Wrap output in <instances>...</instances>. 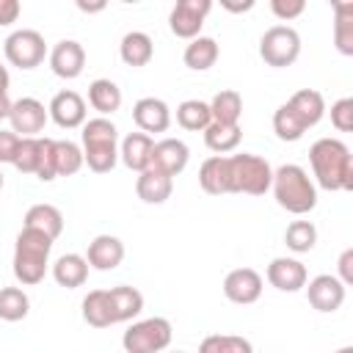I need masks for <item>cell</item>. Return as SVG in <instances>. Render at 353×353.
I'll return each instance as SVG.
<instances>
[{
    "mask_svg": "<svg viewBox=\"0 0 353 353\" xmlns=\"http://www.w3.org/2000/svg\"><path fill=\"white\" fill-rule=\"evenodd\" d=\"M309 163L323 190L353 188V157H350V149L339 138H317L309 149Z\"/></svg>",
    "mask_w": 353,
    "mask_h": 353,
    "instance_id": "obj_1",
    "label": "cell"
},
{
    "mask_svg": "<svg viewBox=\"0 0 353 353\" xmlns=\"http://www.w3.org/2000/svg\"><path fill=\"white\" fill-rule=\"evenodd\" d=\"M270 188H273V196H276L279 207L292 212V215H306V212H312L317 207V185L295 163L279 165L273 171Z\"/></svg>",
    "mask_w": 353,
    "mask_h": 353,
    "instance_id": "obj_2",
    "label": "cell"
},
{
    "mask_svg": "<svg viewBox=\"0 0 353 353\" xmlns=\"http://www.w3.org/2000/svg\"><path fill=\"white\" fill-rule=\"evenodd\" d=\"M52 243L55 240H50L44 232L22 226V232L17 234V243H14V276L19 284L33 287L44 279V273L50 268Z\"/></svg>",
    "mask_w": 353,
    "mask_h": 353,
    "instance_id": "obj_3",
    "label": "cell"
},
{
    "mask_svg": "<svg viewBox=\"0 0 353 353\" xmlns=\"http://www.w3.org/2000/svg\"><path fill=\"white\" fill-rule=\"evenodd\" d=\"M83 163L94 174H108L119 163V130L110 119L97 116L83 124Z\"/></svg>",
    "mask_w": 353,
    "mask_h": 353,
    "instance_id": "obj_4",
    "label": "cell"
},
{
    "mask_svg": "<svg viewBox=\"0 0 353 353\" xmlns=\"http://www.w3.org/2000/svg\"><path fill=\"white\" fill-rule=\"evenodd\" d=\"M273 182V168L265 157L251 152L229 154V193L265 196Z\"/></svg>",
    "mask_w": 353,
    "mask_h": 353,
    "instance_id": "obj_5",
    "label": "cell"
},
{
    "mask_svg": "<svg viewBox=\"0 0 353 353\" xmlns=\"http://www.w3.org/2000/svg\"><path fill=\"white\" fill-rule=\"evenodd\" d=\"M171 336L174 328L165 317H146L124 331L121 345L127 353H163L171 345Z\"/></svg>",
    "mask_w": 353,
    "mask_h": 353,
    "instance_id": "obj_6",
    "label": "cell"
},
{
    "mask_svg": "<svg viewBox=\"0 0 353 353\" xmlns=\"http://www.w3.org/2000/svg\"><path fill=\"white\" fill-rule=\"evenodd\" d=\"M259 55L268 66L273 69H284L292 66L301 55V36L295 28L290 25H273L262 33L259 39Z\"/></svg>",
    "mask_w": 353,
    "mask_h": 353,
    "instance_id": "obj_7",
    "label": "cell"
},
{
    "mask_svg": "<svg viewBox=\"0 0 353 353\" xmlns=\"http://www.w3.org/2000/svg\"><path fill=\"white\" fill-rule=\"evenodd\" d=\"M6 61L11 66H19V69H36L44 58H47V44H44V36L39 30H30V28H22V30H14L8 39H6Z\"/></svg>",
    "mask_w": 353,
    "mask_h": 353,
    "instance_id": "obj_8",
    "label": "cell"
},
{
    "mask_svg": "<svg viewBox=\"0 0 353 353\" xmlns=\"http://www.w3.org/2000/svg\"><path fill=\"white\" fill-rule=\"evenodd\" d=\"M212 11V3L210 0H179L171 14H168V28L176 39H188L193 41L199 33H201V25H204V17Z\"/></svg>",
    "mask_w": 353,
    "mask_h": 353,
    "instance_id": "obj_9",
    "label": "cell"
},
{
    "mask_svg": "<svg viewBox=\"0 0 353 353\" xmlns=\"http://www.w3.org/2000/svg\"><path fill=\"white\" fill-rule=\"evenodd\" d=\"M50 113L47 108L36 99V97H22L11 105V113H8V121H11V130L19 135V138H39V132L44 130Z\"/></svg>",
    "mask_w": 353,
    "mask_h": 353,
    "instance_id": "obj_10",
    "label": "cell"
},
{
    "mask_svg": "<svg viewBox=\"0 0 353 353\" xmlns=\"http://www.w3.org/2000/svg\"><path fill=\"white\" fill-rule=\"evenodd\" d=\"M47 113L61 130H77L85 124V99L77 91L63 88L50 99Z\"/></svg>",
    "mask_w": 353,
    "mask_h": 353,
    "instance_id": "obj_11",
    "label": "cell"
},
{
    "mask_svg": "<svg viewBox=\"0 0 353 353\" xmlns=\"http://www.w3.org/2000/svg\"><path fill=\"white\" fill-rule=\"evenodd\" d=\"M262 287H265V281H262V276L254 268H234L223 279V295L232 303H240V306L259 301Z\"/></svg>",
    "mask_w": 353,
    "mask_h": 353,
    "instance_id": "obj_12",
    "label": "cell"
},
{
    "mask_svg": "<svg viewBox=\"0 0 353 353\" xmlns=\"http://www.w3.org/2000/svg\"><path fill=\"white\" fill-rule=\"evenodd\" d=\"M306 298H309L312 309H317L323 314L336 312L345 303V284L331 273H320L312 281H306Z\"/></svg>",
    "mask_w": 353,
    "mask_h": 353,
    "instance_id": "obj_13",
    "label": "cell"
},
{
    "mask_svg": "<svg viewBox=\"0 0 353 353\" xmlns=\"http://www.w3.org/2000/svg\"><path fill=\"white\" fill-rule=\"evenodd\" d=\"M265 279L281 290V292H298L306 287L309 281V273H306V265L301 259H292V256H276L270 259L268 270H265Z\"/></svg>",
    "mask_w": 353,
    "mask_h": 353,
    "instance_id": "obj_14",
    "label": "cell"
},
{
    "mask_svg": "<svg viewBox=\"0 0 353 353\" xmlns=\"http://www.w3.org/2000/svg\"><path fill=\"white\" fill-rule=\"evenodd\" d=\"M47 58H50L52 74H58V77H63V80H74V77H80L83 69H85V50H83V44L74 41V39L58 41V44L50 50Z\"/></svg>",
    "mask_w": 353,
    "mask_h": 353,
    "instance_id": "obj_15",
    "label": "cell"
},
{
    "mask_svg": "<svg viewBox=\"0 0 353 353\" xmlns=\"http://www.w3.org/2000/svg\"><path fill=\"white\" fill-rule=\"evenodd\" d=\"M188 160H190V149H188L185 141H179V138H163L152 149V165L149 168H157V171H163L165 176L174 179L176 174L185 171Z\"/></svg>",
    "mask_w": 353,
    "mask_h": 353,
    "instance_id": "obj_16",
    "label": "cell"
},
{
    "mask_svg": "<svg viewBox=\"0 0 353 353\" xmlns=\"http://www.w3.org/2000/svg\"><path fill=\"white\" fill-rule=\"evenodd\" d=\"M132 121L141 132H165L171 127V108L157 97H143L132 105Z\"/></svg>",
    "mask_w": 353,
    "mask_h": 353,
    "instance_id": "obj_17",
    "label": "cell"
},
{
    "mask_svg": "<svg viewBox=\"0 0 353 353\" xmlns=\"http://www.w3.org/2000/svg\"><path fill=\"white\" fill-rule=\"evenodd\" d=\"M124 259V243L113 234H97L91 243H88V254H85V262L88 268L94 270H113L119 268Z\"/></svg>",
    "mask_w": 353,
    "mask_h": 353,
    "instance_id": "obj_18",
    "label": "cell"
},
{
    "mask_svg": "<svg viewBox=\"0 0 353 353\" xmlns=\"http://www.w3.org/2000/svg\"><path fill=\"white\" fill-rule=\"evenodd\" d=\"M152 149H154L152 135H146V132H130L121 141V146H119V157H121V163L130 171H138L141 174V171H146L152 165Z\"/></svg>",
    "mask_w": 353,
    "mask_h": 353,
    "instance_id": "obj_19",
    "label": "cell"
},
{
    "mask_svg": "<svg viewBox=\"0 0 353 353\" xmlns=\"http://www.w3.org/2000/svg\"><path fill=\"white\" fill-rule=\"evenodd\" d=\"M171 190H174V179L165 176L157 168H146L135 179V193L146 204H163V201H168L171 199Z\"/></svg>",
    "mask_w": 353,
    "mask_h": 353,
    "instance_id": "obj_20",
    "label": "cell"
},
{
    "mask_svg": "<svg viewBox=\"0 0 353 353\" xmlns=\"http://www.w3.org/2000/svg\"><path fill=\"white\" fill-rule=\"evenodd\" d=\"M199 185L210 196L229 193V157H223V154L207 157L199 168Z\"/></svg>",
    "mask_w": 353,
    "mask_h": 353,
    "instance_id": "obj_21",
    "label": "cell"
},
{
    "mask_svg": "<svg viewBox=\"0 0 353 353\" xmlns=\"http://www.w3.org/2000/svg\"><path fill=\"white\" fill-rule=\"evenodd\" d=\"M108 298H110L113 323H127V320H132V317H138L143 312V295L135 287H127V284L110 287Z\"/></svg>",
    "mask_w": 353,
    "mask_h": 353,
    "instance_id": "obj_22",
    "label": "cell"
},
{
    "mask_svg": "<svg viewBox=\"0 0 353 353\" xmlns=\"http://www.w3.org/2000/svg\"><path fill=\"white\" fill-rule=\"evenodd\" d=\"M52 279L66 287V290H74V287H83L85 279H88V262L85 256L80 254H63L52 262Z\"/></svg>",
    "mask_w": 353,
    "mask_h": 353,
    "instance_id": "obj_23",
    "label": "cell"
},
{
    "mask_svg": "<svg viewBox=\"0 0 353 353\" xmlns=\"http://www.w3.org/2000/svg\"><path fill=\"white\" fill-rule=\"evenodd\" d=\"M119 55H121V61L127 66L138 69V66H146L152 61L154 44H152V39L143 30H130V33H124V39L119 44Z\"/></svg>",
    "mask_w": 353,
    "mask_h": 353,
    "instance_id": "obj_24",
    "label": "cell"
},
{
    "mask_svg": "<svg viewBox=\"0 0 353 353\" xmlns=\"http://www.w3.org/2000/svg\"><path fill=\"white\" fill-rule=\"evenodd\" d=\"M287 105L301 116V121L306 124V130L314 127V124L325 116V99H323V94L314 91V88H301V91H295V94L287 99Z\"/></svg>",
    "mask_w": 353,
    "mask_h": 353,
    "instance_id": "obj_25",
    "label": "cell"
},
{
    "mask_svg": "<svg viewBox=\"0 0 353 353\" xmlns=\"http://www.w3.org/2000/svg\"><path fill=\"white\" fill-rule=\"evenodd\" d=\"M25 229H36V232H44L50 240H55L61 232H63V215L58 207L52 204H33L28 212H25Z\"/></svg>",
    "mask_w": 353,
    "mask_h": 353,
    "instance_id": "obj_26",
    "label": "cell"
},
{
    "mask_svg": "<svg viewBox=\"0 0 353 353\" xmlns=\"http://www.w3.org/2000/svg\"><path fill=\"white\" fill-rule=\"evenodd\" d=\"M218 55H221V50H218V41H215V39H210V36H196V39L185 47L182 61H185V66L193 69V72H207L210 66H215Z\"/></svg>",
    "mask_w": 353,
    "mask_h": 353,
    "instance_id": "obj_27",
    "label": "cell"
},
{
    "mask_svg": "<svg viewBox=\"0 0 353 353\" xmlns=\"http://www.w3.org/2000/svg\"><path fill=\"white\" fill-rule=\"evenodd\" d=\"M88 105L94 110H99V116H113L119 108H121V88L108 80V77H99L88 85Z\"/></svg>",
    "mask_w": 353,
    "mask_h": 353,
    "instance_id": "obj_28",
    "label": "cell"
},
{
    "mask_svg": "<svg viewBox=\"0 0 353 353\" xmlns=\"http://www.w3.org/2000/svg\"><path fill=\"white\" fill-rule=\"evenodd\" d=\"M210 105V116L215 124H240V116H243V97L234 91V88H223L212 97Z\"/></svg>",
    "mask_w": 353,
    "mask_h": 353,
    "instance_id": "obj_29",
    "label": "cell"
},
{
    "mask_svg": "<svg viewBox=\"0 0 353 353\" xmlns=\"http://www.w3.org/2000/svg\"><path fill=\"white\" fill-rule=\"evenodd\" d=\"M240 138H243L240 124H215V121H210V127L204 130L207 149L215 152V154H223V157L240 146Z\"/></svg>",
    "mask_w": 353,
    "mask_h": 353,
    "instance_id": "obj_30",
    "label": "cell"
},
{
    "mask_svg": "<svg viewBox=\"0 0 353 353\" xmlns=\"http://www.w3.org/2000/svg\"><path fill=\"white\" fill-rule=\"evenodd\" d=\"M83 320L94 328H108L113 325V312H110V298L108 290H91L83 298Z\"/></svg>",
    "mask_w": 353,
    "mask_h": 353,
    "instance_id": "obj_31",
    "label": "cell"
},
{
    "mask_svg": "<svg viewBox=\"0 0 353 353\" xmlns=\"http://www.w3.org/2000/svg\"><path fill=\"white\" fill-rule=\"evenodd\" d=\"M212 116H210V105L201 99H185L176 108V124L188 132H204L210 127Z\"/></svg>",
    "mask_w": 353,
    "mask_h": 353,
    "instance_id": "obj_32",
    "label": "cell"
},
{
    "mask_svg": "<svg viewBox=\"0 0 353 353\" xmlns=\"http://www.w3.org/2000/svg\"><path fill=\"white\" fill-rule=\"evenodd\" d=\"M30 312V298L22 287H0V320L19 323Z\"/></svg>",
    "mask_w": 353,
    "mask_h": 353,
    "instance_id": "obj_33",
    "label": "cell"
},
{
    "mask_svg": "<svg viewBox=\"0 0 353 353\" xmlns=\"http://www.w3.org/2000/svg\"><path fill=\"white\" fill-rule=\"evenodd\" d=\"M334 44L342 55H353V3H334Z\"/></svg>",
    "mask_w": 353,
    "mask_h": 353,
    "instance_id": "obj_34",
    "label": "cell"
},
{
    "mask_svg": "<svg viewBox=\"0 0 353 353\" xmlns=\"http://www.w3.org/2000/svg\"><path fill=\"white\" fill-rule=\"evenodd\" d=\"M273 132H276V138L279 141H287V143H292V141H301L303 138V132H306V124L301 121V116L284 102V105H279L276 108V113H273Z\"/></svg>",
    "mask_w": 353,
    "mask_h": 353,
    "instance_id": "obj_35",
    "label": "cell"
},
{
    "mask_svg": "<svg viewBox=\"0 0 353 353\" xmlns=\"http://www.w3.org/2000/svg\"><path fill=\"white\" fill-rule=\"evenodd\" d=\"M199 353H254V345L237 334H210L201 339Z\"/></svg>",
    "mask_w": 353,
    "mask_h": 353,
    "instance_id": "obj_36",
    "label": "cell"
},
{
    "mask_svg": "<svg viewBox=\"0 0 353 353\" xmlns=\"http://www.w3.org/2000/svg\"><path fill=\"white\" fill-rule=\"evenodd\" d=\"M83 149L74 141H55V174L72 176L83 168Z\"/></svg>",
    "mask_w": 353,
    "mask_h": 353,
    "instance_id": "obj_37",
    "label": "cell"
},
{
    "mask_svg": "<svg viewBox=\"0 0 353 353\" xmlns=\"http://www.w3.org/2000/svg\"><path fill=\"white\" fill-rule=\"evenodd\" d=\"M284 243H287V248L295 251V254L312 251L314 243H317V229H314V223H312V221H292V223L287 226V232H284Z\"/></svg>",
    "mask_w": 353,
    "mask_h": 353,
    "instance_id": "obj_38",
    "label": "cell"
},
{
    "mask_svg": "<svg viewBox=\"0 0 353 353\" xmlns=\"http://www.w3.org/2000/svg\"><path fill=\"white\" fill-rule=\"evenodd\" d=\"M39 157H41V138H22L19 141V152L14 160V168L22 174H33L39 168Z\"/></svg>",
    "mask_w": 353,
    "mask_h": 353,
    "instance_id": "obj_39",
    "label": "cell"
},
{
    "mask_svg": "<svg viewBox=\"0 0 353 353\" xmlns=\"http://www.w3.org/2000/svg\"><path fill=\"white\" fill-rule=\"evenodd\" d=\"M36 176L41 182H52L55 174V138H41V157H39V168Z\"/></svg>",
    "mask_w": 353,
    "mask_h": 353,
    "instance_id": "obj_40",
    "label": "cell"
},
{
    "mask_svg": "<svg viewBox=\"0 0 353 353\" xmlns=\"http://www.w3.org/2000/svg\"><path fill=\"white\" fill-rule=\"evenodd\" d=\"M331 124L339 132H350L353 130V97H342L331 105Z\"/></svg>",
    "mask_w": 353,
    "mask_h": 353,
    "instance_id": "obj_41",
    "label": "cell"
},
{
    "mask_svg": "<svg viewBox=\"0 0 353 353\" xmlns=\"http://www.w3.org/2000/svg\"><path fill=\"white\" fill-rule=\"evenodd\" d=\"M270 11L281 22H290V19H295V17H301L306 11V3L303 0H270Z\"/></svg>",
    "mask_w": 353,
    "mask_h": 353,
    "instance_id": "obj_42",
    "label": "cell"
},
{
    "mask_svg": "<svg viewBox=\"0 0 353 353\" xmlns=\"http://www.w3.org/2000/svg\"><path fill=\"white\" fill-rule=\"evenodd\" d=\"M19 135L14 130H0V163H11L17 160V152H19Z\"/></svg>",
    "mask_w": 353,
    "mask_h": 353,
    "instance_id": "obj_43",
    "label": "cell"
},
{
    "mask_svg": "<svg viewBox=\"0 0 353 353\" xmlns=\"http://www.w3.org/2000/svg\"><path fill=\"white\" fill-rule=\"evenodd\" d=\"M345 287L353 284V248H345L339 254V276H336Z\"/></svg>",
    "mask_w": 353,
    "mask_h": 353,
    "instance_id": "obj_44",
    "label": "cell"
},
{
    "mask_svg": "<svg viewBox=\"0 0 353 353\" xmlns=\"http://www.w3.org/2000/svg\"><path fill=\"white\" fill-rule=\"evenodd\" d=\"M22 14V6L19 0H0V28L17 22V17Z\"/></svg>",
    "mask_w": 353,
    "mask_h": 353,
    "instance_id": "obj_45",
    "label": "cell"
},
{
    "mask_svg": "<svg viewBox=\"0 0 353 353\" xmlns=\"http://www.w3.org/2000/svg\"><path fill=\"white\" fill-rule=\"evenodd\" d=\"M221 6L232 14H243V11H251L254 8V0H245V3H232V0H221Z\"/></svg>",
    "mask_w": 353,
    "mask_h": 353,
    "instance_id": "obj_46",
    "label": "cell"
},
{
    "mask_svg": "<svg viewBox=\"0 0 353 353\" xmlns=\"http://www.w3.org/2000/svg\"><path fill=\"white\" fill-rule=\"evenodd\" d=\"M11 99H8V91H0V121L3 119H8V113H11Z\"/></svg>",
    "mask_w": 353,
    "mask_h": 353,
    "instance_id": "obj_47",
    "label": "cell"
},
{
    "mask_svg": "<svg viewBox=\"0 0 353 353\" xmlns=\"http://www.w3.org/2000/svg\"><path fill=\"white\" fill-rule=\"evenodd\" d=\"M8 80H11L8 77V69L0 63V91H8Z\"/></svg>",
    "mask_w": 353,
    "mask_h": 353,
    "instance_id": "obj_48",
    "label": "cell"
},
{
    "mask_svg": "<svg viewBox=\"0 0 353 353\" xmlns=\"http://www.w3.org/2000/svg\"><path fill=\"white\" fill-rule=\"evenodd\" d=\"M77 8L91 14V11H102V8H105V3H94V6H88V3H77Z\"/></svg>",
    "mask_w": 353,
    "mask_h": 353,
    "instance_id": "obj_49",
    "label": "cell"
},
{
    "mask_svg": "<svg viewBox=\"0 0 353 353\" xmlns=\"http://www.w3.org/2000/svg\"><path fill=\"white\" fill-rule=\"evenodd\" d=\"M336 353H353V345H345V347H339Z\"/></svg>",
    "mask_w": 353,
    "mask_h": 353,
    "instance_id": "obj_50",
    "label": "cell"
},
{
    "mask_svg": "<svg viewBox=\"0 0 353 353\" xmlns=\"http://www.w3.org/2000/svg\"><path fill=\"white\" fill-rule=\"evenodd\" d=\"M0 190H3V171H0Z\"/></svg>",
    "mask_w": 353,
    "mask_h": 353,
    "instance_id": "obj_51",
    "label": "cell"
},
{
    "mask_svg": "<svg viewBox=\"0 0 353 353\" xmlns=\"http://www.w3.org/2000/svg\"><path fill=\"white\" fill-rule=\"evenodd\" d=\"M176 353H185V350H176Z\"/></svg>",
    "mask_w": 353,
    "mask_h": 353,
    "instance_id": "obj_52",
    "label": "cell"
}]
</instances>
